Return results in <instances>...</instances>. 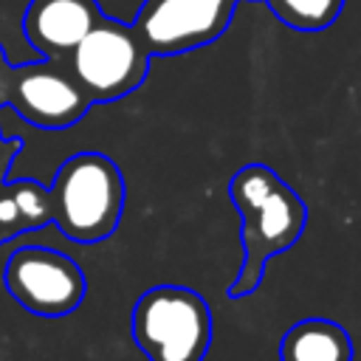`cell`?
Masks as SVG:
<instances>
[{"label": "cell", "mask_w": 361, "mask_h": 361, "mask_svg": "<svg viewBox=\"0 0 361 361\" xmlns=\"http://www.w3.org/2000/svg\"><path fill=\"white\" fill-rule=\"evenodd\" d=\"M3 243H6V240H3V234H0V245H3Z\"/></svg>", "instance_id": "cell-14"}, {"label": "cell", "mask_w": 361, "mask_h": 361, "mask_svg": "<svg viewBox=\"0 0 361 361\" xmlns=\"http://www.w3.org/2000/svg\"><path fill=\"white\" fill-rule=\"evenodd\" d=\"M240 0H144L133 28L152 56H178L220 39Z\"/></svg>", "instance_id": "cell-6"}, {"label": "cell", "mask_w": 361, "mask_h": 361, "mask_svg": "<svg viewBox=\"0 0 361 361\" xmlns=\"http://www.w3.org/2000/svg\"><path fill=\"white\" fill-rule=\"evenodd\" d=\"M133 341L147 361H203L212 347V310L183 285H155L133 305Z\"/></svg>", "instance_id": "cell-3"}, {"label": "cell", "mask_w": 361, "mask_h": 361, "mask_svg": "<svg viewBox=\"0 0 361 361\" xmlns=\"http://www.w3.org/2000/svg\"><path fill=\"white\" fill-rule=\"evenodd\" d=\"M8 192H11V197H14L17 209H20L25 231L28 228H42V226L54 223V206H51L48 186H42L37 180H28V178H20V180L8 183Z\"/></svg>", "instance_id": "cell-11"}, {"label": "cell", "mask_w": 361, "mask_h": 361, "mask_svg": "<svg viewBox=\"0 0 361 361\" xmlns=\"http://www.w3.org/2000/svg\"><path fill=\"white\" fill-rule=\"evenodd\" d=\"M0 144H3V138H0Z\"/></svg>", "instance_id": "cell-15"}, {"label": "cell", "mask_w": 361, "mask_h": 361, "mask_svg": "<svg viewBox=\"0 0 361 361\" xmlns=\"http://www.w3.org/2000/svg\"><path fill=\"white\" fill-rule=\"evenodd\" d=\"M279 361H353V338L333 319H302L282 336Z\"/></svg>", "instance_id": "cell-9"}, {"label": "cell", "mask_w": 361, "mask_h": 361, "mask_svg": "<svg viewBox=\"0 0 361 361\" xmlns=\"http://www.w3.org/2000/svg\"><path fill=\"white\" fill-rule=\"evenodd\" d=\"M3 288L34 316L62 319L87 293L85 271L62 251L48 245H20L3 265Z\"/></svg>", "instance_id": "cell-5"}, {"label": "cell", "mask_w": 361, "mask_h": 361, "mask_svg": "<svg viewBox=\"0 0 361 361\" xmlns=\"http://www.w3.org/2000/svg\"><path fill=\"white\" fill-rule=\"evenodd\" d=\"M228 200L240 217L243 265L228 285V299L251 296L262 279L274 254L288 251L307 226V206L265 164H245L228 178Z\"/></svg>", "instance_id": "cell-1"}, {"label": "cell", "mask_w": 361, "mask_h": 361, "mask_svg": "<svg viewBox=\"0 0 361 361\" xmlns=\"http://www.w3.org/2000/svg\"><path fill=\"white\" fill-rule=\"evenodd\" d=\"M23 231H25V226H23L20 209L8 192V183H0V234H3V240H11Z\"/></svg>", "instance_id": "cell-12"}, {"label": "cell", "mask_w": 361, "mask_h": 361, "mask_svg": "<svg viewBox=\"0 0 361 361\" xmlns=\"http://www.w3.org/2000/svg\"><path fill=\"white\" fill-rule=\"evenodd\" d=\"M20 138H3V144H0V183H6V169H8V164L14 161V155L20 152Z\"/></svg>", "instance_id": "cell-13"}, {"label": "cell", "mask_w": 361, "mask_h": 361, "mask_svg": "<svg viewBox=\"0 0 361 361\" xmlns=\"http://www.w3.org/2000/svg\"><path fill=\"white\" fill-rule=\"evenodd\" d=\"M279 23L296 31H322L333 25L344 8V0H262Z\"/></svg>", "instance_id": "cell-10"}, {"label": "cell", "mask_w": 361, "mask_h": 361, "mask_svg": "<svg viewBox=\"0 0 361 361\" xmlns=\"http://www.w3.org/2000/svg\"><path fill=\"white\" fill-rule=\"evenodd\" d=\"M54 223L65 240L93 245L121 223L127 186L121 169L102 152H76L65 158L48 186Z\"/></svg>", "instance_id": "cell-2"}, {"label": "cell", "mask_w": 361, "mask_h": 361, "mask_svg": "<svg viewBox=\"0 0 361 361\" xmlns=\"http://www.w3.org/2000/svg\"><path fill=\"white\" fill-rule=\"evenodd\" d=\"M6 104L39 130H68L90 110L93 102L71 68H62L59 56H48L37 59V65L14 68Z\"/></svg>", "instance_id": "cell-7"}, {"label": "cell", "mask_w": 361, "mask_h": 361, "mask_svg": "<svg viewBox=\"0 0 361 361\" xmlns=\"http://www.w3.org/2000/svg\"><path fill=\"white\" fill-rule=\"evenodd\" d=\"M149 59L152 54L133 23H118L102 14L68 54V68L93 104H110L141 87L149 73Z\"/></svg>", "instance_id": "cell-4"}, {"label": "cell", "mask_w": 361, "mask_h": 361, "mask_svg": "<svg viewBox=\"0 0 361 361\" xmlns=\"http://www.w3.org/2000/svg\"><path fill=\"white\" fill-rule=\"evenodd\" d=\"M102 14L96 0H28L23 37L39 59L68 56Z\"/></svg>", "instance_id": "cell-8"}]
</instances>
